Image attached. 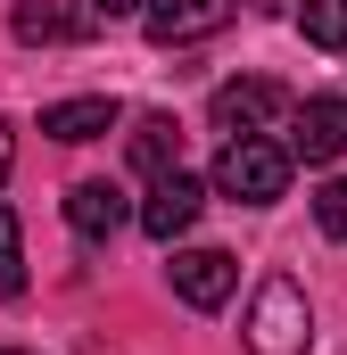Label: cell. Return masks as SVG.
<instances>
[{"label": "cell", "instance_id": "1", "mask_svg": "<svg viewBox=\"0 0 347 355\" xmlns=\"http://www.w3.org/2000/svg\"><path fill=\"white\" fill-rule=\"evenodd\" d=\"M215 190H223V198H240V207H273V198L289 190V149H281V141H264V132L223 141V157H215Z\"/></svg>", "mask_w": 347, "mask_h": 355}, {"label": "cell", "instance_id": "2", "mask_svg": "<svg viewBox=\"0 0 347 355\" xmlns=\"http://www.w3.org/2000/svg\"><path fill=\"white\" fill-rule=\"evenodd\" d=\"M314 339V314H306V289L289 281V272H273L257 289V306H248V347L257 355H306Z\"/></svg>", "mask_w": 347, "mask_h": 355}, {"label": "cell", "instance_id": "3", "mask_svg": "<svg viewBox=\"0 0 347 355\" xmlns=\"http://www.w3.org/2000/svg\"><path fill=\"white\" fill-rule=\"evenodd\" d=\"M207 116H215V132L248 141V132H273V124L289 116V91L273 83V75H232V83H215Z\"/></svg>", "mask_w": 347, "mask_h": 355}, {"label": "cell", "instance_id": "4", "mask_svg": "<svg viewBox=\"0 0 347 355\" xmlns=\"http://www.w3.org/2000/svg\"><path fill=\"white\" fill-rule=\"evenodd\" d=\"M166 281H174V297H182V306L215 314V306H223V297L240 289V265H232L223 248H182V257L166 265Z\"/></svg>", "mask_w": 347, "mask_h": 355}, {"label": "cell", "instance_id": "5", "mask_svg": "<svg viewBox=\"0 0 347 355\" xmlns=\"http://www.w3.org/2000/svg\"><path fill=\"white\" fill-rule=\"evenodd\" d=\"M141 25H149V42H158V50H182V42L223 33V25H232V0H149V8H141Z\"/></svg>", "mask_w": 347, "mask_h": 355}, {"label": "cell", "instance_id": "6", "mask_svg": "<svg viewBox=\"0 0 347 355\" xmlns=\"http://www.w3.org/2000/svg\"><path fill=\"white\" fill-rule=\"evenodd\" d=\"M198 207H207V190H198L190 174H158V182H149V198H141V232H149L158 248H174V240L198 223Z\"/></svg>", "mask_w": 347, "mask_h": 355}, {"label": "cell", "instance_id": "7", "mask_svg": "<svg viewBox=\"0 0 347 355\" xmlns=\"http://www.w3.org/2000/svg\"><path fill=\"white\" fill-rule=\"evenodd\" d=\"M339 149H347V99H306V107H298V124H289V157L331 166Z\"/></svg>", "mask_w": 347, "mask_h": 355}, {"label": "cell", "instance_id": "8", "mask_svg": "<svg viewBox=\"0 0 347 355\" xmlns=\"http://www.w3.org/2000/svg\"><path fill=\"white\" fill-rule=\"evenodd\" d=\"M67 223H75V240H91V248L116 240L124 232V190L116 182H75L67 190Z\"/></svg>", "mask_w": 347, "mask_h": 355}, {"label": "cell", "instance_id": "9", "mask_svg": "<svg viewBox=\"0 0 347 355\" xmlns=\"http://www.w3.org/2000/svg\"><path fill=\"white\" fill-rule=\"evenodd\" d=\"M42 132L50 141H99V132H116V99H58V107H42Z\"/></svg>", "mask_w": 347, "mask_h": 355}, {"label": "cell", "instance_id": "10", "mask_svg": "<svg viewBox=\"0 0 347 355\" xmlns=\"http://www.w3.org/2000/svg\"><path fill=\"white\" fill-rule=\"evenodd\" d=\"M133 166L149 182L182 174V124H174V116H141V124H133Z\"/></svg>", "mask_w": 347, "mask_h": 355}, {"label": "cell", "instance_id": "11", "mask_svg": "<svg viewBox=\"0 0 347 355\" xmlns=\"http://www.w3.org/2000/svg\"><path fill=\"white\" fill-rule=\"evenodd\" d=\"M91 17H67L58 0H17V42H75Z\"/></svg>", "mask_w": 347, "mask_h": 355}, {"label": "cell", "instance_id": "12", "mask_svg": "<svg viewBox=\"0 0 347 355\" xmlns=\"http://www.w3.org/2000/svg\"><path fill=\"white\" fill-rule=\"evenodd\" d=\"M298 25L314 50H347V0H298Z\"/></svg>", "mask_w": 347, "mask_h": 355}, {"label": "cell", "instance_id": "13", "mask_svg": "<svg viewBox=\"0 0 347 355\" xmlns=\"http://www.w3.org/2000/svg\"><path fill=\"white\" fill-rule=\"evenodd\" d=\"M0 297H25V240H17V207L0 198Z\"/></svg>", "mask_w": 347, "mask_h": 355}, {"label": "cell", "instance_id": "14", "mask_svg": "<svg viewBox=\"0 0 347 355\" xmlns=\"http://www.w3.org/2000/svg\"><path fill=\"white\" fill-rule=\"evenodd\" d=\"M314 223H323L331 240H347V182H323V190H314Z\"/></svg>", "mask_w": 347, "mask_h": 355}, {"label": "cell", "instance_id": "15", "mask_svg": "<svg viewBox=\"0 0 347 355\" xmlns=\"http://www.w3.org/2000/svg\"><path fill=\"white\" fill-rule=\"evenodd\" d=\"M91 8H99V17H141L149 0H91Z\"/></svg>", "mask_w": 347, "mask_h": 355}, {"label": "cell", "instance_id": "16", "mask_svg": "<svg viewBox=\"0 0 347 355\" xmlns=\"http://www.w3.org/2000/svg\"><path fill=\"white\" fill-rule=\"evenodd\" d=\"M8 166H17V141H8V124H0V182H8Z\"/></svg>", "mask_w": 347, "mask_h": 355}, {"label": "cell", "instance_id": "17", "mask_svg": "<svg viewBox=\"0 0 347 355\" xmlns=\"http://www.w3.org/2000/svg\"><path fill=\"white\" fill-rule=\"evenodd\" d=\"M0 355H33V347H0Z\"/></svg>", "mask_w": 347, "mask_h": 355}]
</instances>
